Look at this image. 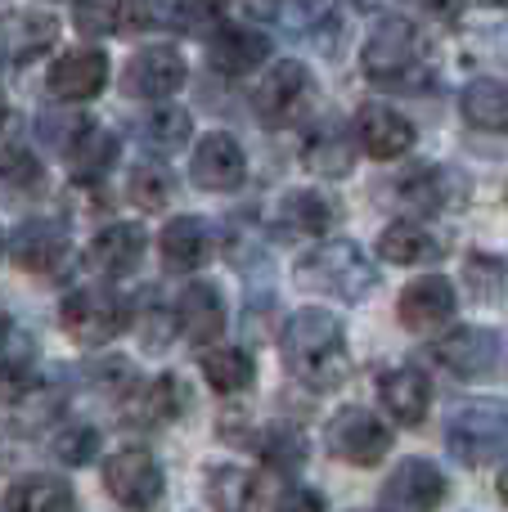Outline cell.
I'll use <instances>...</instances> for the list:
<instances>
[{"label": "cell", "instance_id": "39", "mask_svg": "<svg viewBox=\"0 0 508 512\" xmlns=\"http://www.w3.org/2000/svg\"><path fill=\"white\" fill-rule=\"evenodd\" d=\"M171 23L189 36H207L225 23V0H176V18Z\"/></svg>", "mask_w": 508, "mask_h": 512}, {"label": "cell", "instance_id": "15", "mask_svg": "<svg viewBox=\"0 0 508 512\" xmlns=\"http://www.w3.org/2000/svg\"><path fill=\"white\" fill-rule=\"evenodd\" d=\"M356 140H360V149L369 153V158H378V162H396V158H405V153L414 149V140H419V131H414V122L405 113H396V108H387V104H360V113H356Z\"/></svg>", "mask_w": 508, "mask_h": 512}, {"label": "cell", "instance_id": "13", "mask_svg": "<svg viewBox=\"0 0 508 512\" xmlns=\"http://www.w3.org/2000/svg\"><path fill=\"white\" fill-rule=\"evenodd\" d=\"M432 360L455 378H486L500 360V337L482 324H459L432 342Z\"/></svg>", "mask_w": 508, "mask_h": 512}, {"label": "cell", "instance_id": "12", "mask_svg": "<svg viewBox=\"0 0 508 512\" xmlns=\"http://www.w3.org/2000/svg\"><path fill=\"white\" fill-rule=\"evenodd\" d=\"M189 176L207 194H230V189H239L248 180V153L230 131H207L194 149Z\"/></svg>", "mask_w": 508, "mask_h": 512}, {"label": "cell", "instance_id": "2", "mask_svg": "<svg viewBox=\"0 0 508 512\" xmlns=\"http://www.w3.org/2000/svg\"><path fill=\"white\" fill-rule=\"evenodd\" d=\"M360 68H365V77L374 86L401 90V95H423L432 86V77H437L432 45L423 41V32L410 18H383L374 27V36L365 41Z\"/></svg>", "mask_w": 508, "mask_h": 512}, {"label": "cell", "instance_id": "23", "mask_svg": "<svg viewBox=\"0 0 508 512\" xmlns=\"http://www.w3.org/2000/svg\"><path fill=\"white\" fill-rule=\"evenodd\" d=\"M9 256H14V265L27 274H50L54 265L68 256V234L54 221H27V225H18L14 239H9Z\"/></svg>", "mask_w": 508, "mask_h": 512}, {"label": "cell", "instance_id": "35", "mask_svg": "<svg viewBox=\"0 0 508 512\" xmlns=\"http://www.w3.org/2000/svg\"><path fill=\"white\" fill-rule=\"evenodd\" d=\"M126 194H131V203L144 207V212H162V207L171 203V194H176V180H171V171L162 167V162H140V167L131 171V180H126Z\"/></svg>", "mask_w": 508, "mask_h": 512}, {"label": "cell", "instance_id": "29", "mask_svg": "<svg viewBox=\"0 0 508 512\" xmlns=\"http://www.w3.org/2000/svg\"><path fill=\"white\" fill-rule=\"evenodd\" d=\"M459 113H464V122L477 126V131L508 135V81H500V77L468 81L464 95H459Z\"/></svg>", "mask_w": 508, "mask_h": 512}, {"label": "cell", "instance_id": "7", "mask_svg": "<svg viewBox=\"0 0 508 512\" xmlns=\"http://www.w3.org/2000/svg\"><path fill=\"white\" fill-rule=\"evenodd\" d=\"M126 306L113 297L108 288H77L63 297V310H59V324L72 342L81 346H108L117 333L126 328Z\"/></svg>", "mask_w": 508, "mask_h": 512}, {"label": "cell", "instance_id": "14", "mask_svg": "<svg viewBox=\"0 0 508 512\" xmlns=\"http://www.w3.org/2000/svg\"><path fill=\"white\" fill-rule=\"evenodd\" d=\"M185 77H189V68H185V59H180V50H171V45H149V50H140L131 63H126L122 95L167 99L185 86Z\"/></svg>", "mask_w": 508, "mask_h": 512}, {"label": "cell", "instance_id": "48", "mask_svg": "<svg viewBox=\"0 0 508 512\" xmlns=\"http://www.w3.org/2000/svg\"><path fill=\"white\" fill-rule=\"evenodd\" d=\"M9 337H14V319L5 315V310H0V351H5V342Z\"/></svg>", "mask_w": 508, "mask_h": 512}, {"label": "cell", "instance_id": "20", "mask_svg": "<svg viewBox=\"0 0 508 512\" xmlns=\"http://www.w3.org/2000/svg\"><path fill=\"white\" fill-rule=\"evenodd\" d=\"M378 400H383V409L401 427H419L432 409V382H428V373L401 364V369L378 373Z\"/></svg>", "mask_w": 508, "mask_h": 512}, {"label": "cell", "instance_id": "4", "mask_svg": "<svg viewBox=\"0 0 508 512\" xmlns=\"http://www.w3.org/2000/svg\"><path fill=\"white\" fill-rule=\"evenodd\" d=\"M446 450L464 468H491L508 454V405L504 400H464L446 423Z\"/></svg>", "mask_w": 508, "mask_h": 512}, {"label": "cell", "instance_id": "25", "mask_svg": "<svg viewBox=\"0 0 508 512\" xmlns=\"http://www.w3.org/2000/svg\"><path fill=\"white\" fill-rule=\"evenodd\" d=\"M189 409V387L180 373H158L131 391V418L144 427H167Z\"/></svg>", "mask_w": 508, "mask_h": 512}, {"label": "cell", "instance_id": "17", "mask_svg": "<svg viewBox=\"0 0 508 512\" xmlns=\"http://www.w3.org/2000/svg\"><path fill=\"white\" fill-rule=\"evenodd\" d=\"M207 59L221 77H248L270 59V36L252 23H221L207 45Z\"/></svg>", "mask_w": 508, "mask_h": 512}, {"label": "cell", "instance_id": "5", "mask_svg": "<svg viewBox=\"0 0 508 512\" xmlns=\"http://www.w3.org/2000/svg\"><path fill=\"white\" fill-rule=\"evenodd\" d=\"M315 104V77L302 59H279L275 68L261 77V86L252 90V108L266 126L284 131V126H297Z\"/></svg>", "mask_w": 508, "mask_h": 512}, {"label": "cell", "instance_id": "10", "mask_svg": "<svg viewBox=\"0 0 508 512\" xmlns=\"http://www.w3.org/2000/svg\"><path fill=\"white\" fill-rule=\"evenodd\" d=\"M392 203L410 207L419 216H432V212H450L468 198V176L455 167H441V162H423V167H410L405 176H396L392 185Z\"/></svg>", "mask_w": 508, "mask_h": 512}, {"label": "cell", "instance_id": "32", "mask_svg": "<svg viewBox=\"0 0 508 512\" xmlns=\"http://www.w3.org/2000/svg\"><path fill=\"white\" fill-rule=\"evenodd\" d=\"M5 512H77V495H72L68 481L36 472V477H23L9 486Z\"/></svg>", "mask_w": 508, "mask_h": 512}, {"label": "cell", "instance_id": "24", "mask_svg": "<svg viewBox=\"0 0 508 512\" xmlns=\"http://www.w3.org/2000/svg\"><path fill=\"white\" fill-rule=\"evenodd\" d=\"M302 162H306V171H315V176L342 180V176H351V167H356V140H351V131L342 122H320L311 135H306Z\"/></svg>", "mask_w": 508, "mask_h": 512}, {"label": "cell", "instance_id": "38", "mask_svg": "<svg viewBox=\"0 0 508 512\" xmlns=\"http://www.w3.org/2000/svg\"><path fill=\"white\" fill-rule=\"evenodd\" d=\"M176 18V5L171 0H122V14H117V27L122 32H158Z\"/></svg>", "mask_w": 508, "mask_h": 512}, {"label": "cell", "instance_id": "8", "mask_svg": "<svg viewBox=\"0 0 508 512\" xmlns=\"http://www.w3.org/2000/svg\"><path fill=\"white\" fill-rule=\"evenodd\" d=\"M279 23L293 41L315 45L320 54L338 59L347 45V0H279Z\"/></svg>", "mask_w": 508, "mask_h": 512}, {"label": "cell", "instance_id": "6", "mask_svg": "<svg viewBox=\"0 0 508 512\" xmlns=\"http://www.w3.org/2000/svg\"><path fill=\"white\" fill-rule=\"evenodd\" d=\"M324 445L333 459L351 463V468H378L392 450V427L365 405H347L329 418L324 427Z\"/></svg>", "mask_w": 508, "mask_h": 512}, {"label": "cell", "instance_id": "40", "mask_svg": "<svg viewBox=\"0 0 508 512\" xmlns=\"http://www.w3.org/2000/svg\"><path fill=\"white\" fill-rule=\"evenodd\" d=\"M117 14H122V0H77L72 23L81 36H108L117 32Z\"/></svg>", "mask_w": 508, "mask_h": 512}, {"label": "cell", "instance_id": "52", "mask_svg": "<svg viewBox=\"0 0 508 512\" xmlns=\"http://www.w3.org/2000/svg\"><path fill=\"white\" fill-rule=\"evenodd\" d=\"M504 198H508V185H504Z\"/></svg>", "mask_w": 508, "mask_h": 512}, {"label": "cell", "instance_id": "42", "mask_svg": "<svg viewBox=\"0 0 508 512\" xmlns=\"http://www.w3.org/2000/svg\"><path fill=\"white\" fill-rule=\"evenodd\" d=\"M176 328H180V319L171 315V310H162V301H149V306L140 310V342H144V351H167Z\"/></svg>", "mask_w": 508, "mask_h": 512}, {"label": "cell", "instance_id": "46", "mask_svg": "<svg viewBox=\"0 0 508 512\" xmlns=\"http://www.w3.org/2000/svg\"><path fill=\"white\" fill-rule=\"evenodd\" d=\"M419 9L428 18H437V23H455L464 14V0H419Z\"/></svg>", "mask_w": 508, "mask_h": 512}, {"label": "cell", "instance_id": "28", "mask_svg": "<svg viewBox=\"0 0 508 512\" xmlns=\"http://www.w3.org/2000/svg\"><path fill=\"white\" fill-rule=\"evenodd\" d=\"M158 248H162L167 270L189 274L212 256V230H207V221H198V216H176V221H167Z\"/></svg>", "mask_w": 508, "mask_h": 512}, {"label": "cell", "instance_id": "31", "mask_svg": "<svg viewBox=\"0 0 508 512\" xmlns=\"http://www.w3.org/2000/svg\"><path fill=\"white\" fill-rule=\"evenodd\" d=\"M203 378L221 396H239L257 382V360L243 346H207L203 351Z\"/></svg>", "mask_w": 508, "mask_h": 512}, {"label": "cell", "instance_id": "43", "mask_svg": "<svg viewBox=\"0 0 508 512\" xmlns=\"http://www.w3.org/2000/svg\"><path fill=\"white\" fill-rule=\"evenodd\" d=\"M32 364H36V346L27 337H9L5 342V360H0V387H27L32 382Z\"/></svg>", "mask_w": 508, "mask_h": 512}, {"label": "cell", "instance_id": "1", "mask_svg": "<svg viewBox=\"0 0 508 512\" xmlns=\"http://www.w3.org/2000/svg\"><path fill=\"white\" fill-rule=\"evenodd\" d=\"M279 351L284 364L306 391L324 396V391H338L351 378V346H347V328L333 310L324 306H306L297 310L284 324L279 337Z\"/></svg>", "mask_w": 508, "mask_h": 512}, {"label": "cell", "instance_id": "3", "mask_svg": "<svg viewBox=\"0 0 508 512\" xmlns=\"http://www.w3.org/2000/svg\"><path fill=\"white\" fill-rule=\"evenodd\" d=\"M293 279L302 292H315V297H338V301H360L374 292L378 270L365 256V248L351 239H324L315 243L311 252L297 256Z\"/></svg>", "mask_w": 508, "mask_h": 512}, {"label": "cell", "instance_id": "50", "mask_svg": "<svg viewBox=\"0 0 508 512\" xmlns=\"http://www.w3.org/2000/svg\"><path fill=\"white\" fill-rule=\"evenodd\" d=\"M0 126H5V95H0Z\"/></svg>", "mask_w": 508, "mask_h": 512}, {"label": "cell", "instance_id": "21", "mask_svg": "<svg viewBox=\"0 0 508 512\" xmlns=\"http://www.w3.org/2000/svg\"><path fill=\"white\" fill-rule=\"evenodd\" d=\"M59 41V23L36 9H14L0 18V59L5 63H32Z\"/></svg>", "mask_w": 508, "mask_h": 512}, {"label": "cell", "instance_id": "26", "mask_svg": "<svg viewBox=\"0 0 508 512\" xmlns=\"http://www.w3.org/2000/svg\"><path fill=\"white\" fill-rule=\"evenodd\" d=\"M144 248H149V239H144L140 225H108V230L95 234L86 256L104 279H122L144 261Z\"/></svg>", "mask_w": 508, "mask_h": 512}, {"label": "cell", "instance_id": "45", "mask_svg": "<svg viewBox=\"0 0 508 512\" xmlns=\"http://www.w3.org/2000/svg\"><path fill=\"white\" fill-rule=\"evenodd\" d=\"M275 512H324V495L311 486H288L284 495H279Z\"/></svg>", "mask_w": 508, "mask_h": 512}, {"label": "cell", "instance_id": "18", "mask_svg": "<svg viewBox=\"0 0 508 512\" xmlns=\"http://www.w3.org/2000/svg\"><path fill=\"white\" fill-rule=\"evenodd\" d=\"M45 86H50V95L63 99V104H86V99H95L99 90L108 86V54L90 50V45L59 54V63L50 68Z\"/></svg>", "mask_w": 508, "mask_h": 512}, {"label": "cell", "instance_id": "44", "mask_svg": "<svg viewBox=\"0 0 508 512\" xmlns=\"http://www.w3.org/2000/svg\"><path fill=\"white\" fill-rule=\"evenodd\" d=\"M0 180H5V185H14V189H41L45 167L27 149H9L5 158H0Z\"/></svg>", "mask_w": 508, "mask_h": 512}, {"label": "cell", "instance_id": "41", "mask_svg": "<svg viewBox=\"0 0 508 512\" xmlns=\"http://www.w3.org/2000/svg\"><path fill=\"white\" fill-rule=\"evenodd\" d=\"M95 450H99V432L95 427H86V423H72V427H63V432L54 436V454H59L68 468L90 463L95 459Z\"/></svg>", "mask_w": 508, "mask_h": 512}, {"label": "cell", "instance_id": "34", "mask_svg": "<svg viewBox=\"0 0 508 512\" xmlns=\"http://www.w3.org/2000/svg\"><path fill=\"white\" fill-rule=\"evenodd\" d=\"M464 288L482 306H508V256L468 252L464 256Z\"/></svg>", "mask_w": 508, "mask_h": 512}, {"label": "cell", "instance_id": "19", "mask_svg": "<svg viewBox=\"0 0 508 512\" xmlns=\"http://www.w3.org/2000/svg\"><path fill=\"white\" fill-rule=\"evenodd\" d=\"M338 225V207L329 194H315V189H288L275 207V230L284 239H320Z\"/></svg>", "mask_w": 508, "mask_h": 512}, {"label": "cell", "instance_id": "37", "mask_svg": "<svg viewBox=\"0 0 508 512\" xmlns=\"http://www.w3.org/2000/svg\"><path fill=\"white\" fill-rule=\"evenodd\" d=\"M261 459L270 463L275 472H297L306 463V436L297 432V427H288V423H279V427H270L266 436H261Z\"/></svg>", "mask_w": 508, "mask_h": 512}, {"label": "cell", "instance_id": "33", "mask_svg": "<svg viewBox=\"0 0 508 512\" xmlns=\"http://www.w3.org/2000/svg\"><path fill=\"white\" fill-rule=\"evenodd\" d=\"M441 252L446 248L414 221H392L383 234H378V256L392 265H423V261H437Z\"/></svg>", "mask_w": 508, "mask_h": 512}, {"label": "cell", "instance_id": "51", "mask_svg": "<svg viewBox=\"0 0 508 512\" xmlns=\"http://www.w3.org/2000/svg\"><path fill=\"white\" fill-rule=\"evenodd\" d=\"M0 252H5V239H0Z\"/></svg>", "mask_w": 508, "mask_h": 512}, {"label": "cell", "instance_id": "49", "mask_svg": "<svg viewBox=\"0 0 508 512\" xmlns=\"http://www.w3.org/2000/svg\"><path fill=\"white\" fill-rule=\"evenodd\" d=\"M500 495H504V504H508V468H504V477H500Z\"/></svg>", "mask_w": 508, "mask_h": 512}, {"label": "cell", "instance_id": "16", "mask_svg": "<svg viewBox=\"0 0 508 512\" xmlns=\"http://www.w3.org/2000/svg\"><path fill=\"white\" fill-rule=\"evenodd\" d=\"M455 283L446 279V274H419V279L405 283L401 292V324L410 328V333H432V328L450 324L455 319Z\"/></svg>", "mask_w": 508, "mask_h": 512}, {"label": "cell", "instance_id": "36", "mask_svg": "<svg viewBox=\"0 0 508 512\" xmlns=\"http://www.w3.org/2000/svg\"><path fill=\"white\" fill-rule=\"evenodd\" d=\"M189 113L185 108H153L149 117H144V144H153L158 153H171V149H185L189 144Z\"/></svg>", "mask_w": 508, "mask_h": 512}, {"label": "cell", "instance_id": "9", "mask_svg": "<svg viewBox=\"0 0 508 512\" xmlns=\"http://www.w3.org/2000/svg\"><path fill=\"white\" fill-rule=\"evenodd\" d=\"M104 486L126 512H153L162 504L167 481H162L158 459H153L149 450H135L131 445V450H117L113 459L104 463Z\"/></svg>", "mask_w": 508, "mask_h": 512}, {"label": "cell", "instance_id": "11", "mask_svg": "<svg viewBox=\"0 0 508 512\" xmlns=\"http://www.w3.org/2000/svg\"><path fill=\"white\" fill-rule=\"evenodd\" d=\"M446 472L432 459H401L387 472L383 504L392 512H437L446 504Z\"/></svg>", "mask_w": 508, "mask_h": 512}, {"label": "cell", "instance_id": "22", "mask_svg": "<svg viewBox=\"0 0 508 512\" xmlns=\"http://www.w3.org/2000/svg\"><path fill=\"white\" fill-rule=\"evenodd\" d=\"M176 319H180V328H185V337L194 346L221 342V333H225V297H221V288L207 283V279H194L185 292H180Z\"/></svg>", "mask_w": 508, "mask_h": 512}, {"label": "cell", "instance_id": "30", "mask_svg": "<svg viewBox=\"0 0 508 512\" xmlns=\"http://www.w3.org/2000/svg\"><path fill=\"white\" fill-rule=\"evenodd\" d=\"M63 149H68L72 176H77V180H95V176H104V171L113 167V158H117V135L104 131L99 122H77Z\"/></svg>", "mask_w": 508, "mask_h": 512}, {"label": "cell", "instance_id": "27", "mask_svg": "<svg viewBox=\"0 0 508 512\" xmlns=\"http://www.w3.org/2000/svg\"><path fill=\"white\" fill-rule=\"evenodd\" d=\"M266 486L257 472L239 468V463H221L207 472V504L212 512H261Z\"/></svg>", "mask_w": 508, "mask_h": 512}, {"label": "cell", "instance_id": "47", "mask_svg": "<svg viewBox=\"0 0 508 512\" xmlns=\"http://www.w3.org/2000/svg\"><path fill=\"white\" fill-rule=\"evenodd\" d=\"M351 5H356L365 18H396V9H401L405 0H351Z\"/></svg>", "mask_w": 508, "mask_h": 512}]
</instances>
